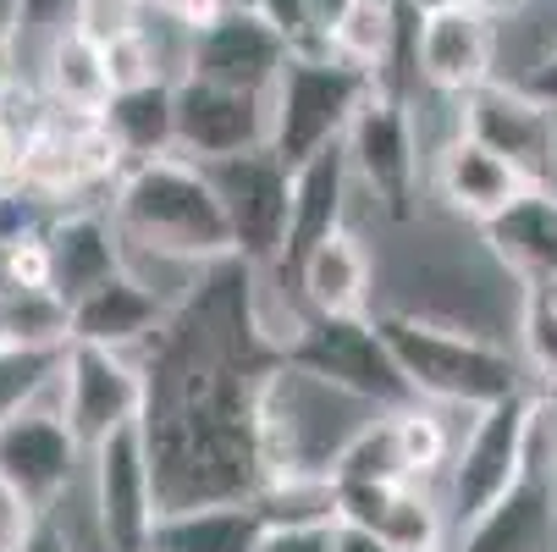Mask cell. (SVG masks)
Wrapping results in <instances>:
<instances>
[{"mask_svg":"<svg viewBox=\"0 0 557 552\" xmlns=\"http://www.w3.org/2000/svg\"><path fill=\"white\" fill-rule=\"evenodd\" d=\"M172 127H177V155H188V161L260 149L271 144V100L183 72L172 77Z\"/></svg>","mask_w":557,"mask_h":552,"instance_id":"obj_12","label":"cell"},{"mask_svg":"<svg viewBox=\"0 0 557 552\" xmlns=\"http://www.w3.org/2000/svg\"><path fill=\"white\" fill-rule=\"evenodd\" d=\"M552 541H557V398L541 392V398H530L519 481L463 525L453 552H552Z\"/></svg>","mask_w":557,"mask_h":552,"instance_id":"obj_5","label":"cell"},{"mask_svg":"<svg viewBox=\"0 0 557 552\" xmlns=\"http://www.w3.org/2000/svg\"><path fill=\"white\" fill-rule=\"evenodd\" d=\"M519 84H524L541 106H552V111H557V50H546V56H541V61H535L524 77H519Z\"/></svg>","mask_w":557,"mask_h":552,"instance_id":"obj_38","label":"cell"},{"mask_svg":"<svg viewBox=\"0 0 557 552\" xmlns=\"http://www.w3.org/2000/svg\"><path fill=\"white\" fill-rule=\"evenodd\" d=\"M287 56H293V45L255 7H226L188 39L194 77H210V84H226V89H249V95H271Z\"/></svg>","mask_w":557,"mask_h":552,"instance_id":"obj_15","label":"cell"},{"mask_svg":"<svg viewBox=\"0 0 557 552\" xmlns=\"http://www.w3.org/2000/svg\"><path fill=\"white\" fill-rule=\"evenodd\" d=\"M138 7H144V12H172L177 0H138Z\"/></svg>","mask_w":557,"mask_h":552,"instance_id":"obj_46","label":"cell"},{"mask_svg":"<svg viewBox=\"0 0 557 552\" xmlns=\"http://www.w3.org/2000/svg\"><path fill=\"white\" fill-rule=\"evenodd\" d=\"M39 398L23 404L12 420H0V476H7L39 514H55V503L66 498V487L77 476L84 442L72 437L61 409H39Z\"/></svg>","mask_w":557,"mask_h":552,"instance_id":"obj_13","label":"cell"},{"mask_svg":"<svg viewBox=\"0 0 557 552\" xmlns=\"http://www.w3.org/2000/svg\"><path fill=\"white\" fill-rule=\"evenodd\" d=\"M95 508H100V536L111 552H144L149 525H154V481H149V453L138 420L106 431L95 447Z\"/></svg>","mask_w":557,"mask_h":552,"instance_id":"obj_14","label":"cell"},{"mask_svg":"<svg viewBox=\"0 0 557 552\" xmlns=\"http://www.w3.org/2000/svg\"><path fill=\"white\" fill-rule=\"evenodd\" d=\"M72 304L45 282H0V348H66Z\"/></svg>","mask_w":557,"mask_h":552,"instance_id":"obj_26","label":"cell"},{"mask_svg":"<svg viewBox=\"0 0 557 552\" xmlns=\"http://www.w3.org/2000/svg\"><path fill=\"white\" fill-rule=\"evenodd\" d=\"M392 426H397V447H404V464H409V481H425L431 469L447 464V431L431 409H420V398L392 409Z\"/></svg>","mask_w":557,"mask_h":552,"instance_id":"obj_33","label":"cell"},{"mask_svg":"<svg viewBox=\"0 0 557 552\" xmlns=\"http://www.w3.org/2000/svg\"><path fill=\"white\" fill-rule=\"evenodd\" d=\"M332 525H265L255 552H332Z\"/></svg>","mask_w":557,"mask_h":552,"instance_id":"obj_35","label":"cell"},{"mask_svg":"<svg viewBox=\"0 0 557 552\" xmlns=\"http://www.w3.org/2000/svg\"><path fill=\"white\" fill-rule=\"evenodd\" d=\"M414 61L420 77L442 95H469L486 77H497V17L474 12L469 0H447V7L420 12V34H414Z\"/></svg>","mask_w":557,"mask_h":552,"instance_id":"obj_16","label":"cell"},{"mask_svg":"<svg viewBox=\"0 0 557 552\" xmlns=\"http://www.w3.org/2000/svg\"><path fill=\"white\" fill-rule=\"evenodd\" d=\"M431 7H447V0H404V12H414V17L431 12Z\"/></svg>","mask_w":557,"mask_h":552,"instance_id":"obj_45","label":"cell"},{"mask_svg":"<svg viewBox=\"0 0 557 552\" xmlns=\"http://www.w3.org/2000/svg\"><path fill=\"white\" fill-rule=\"evenodd\" d=\"M332 552H392L375 530H364V525H354V519H337L332 525Z\"/></svg>","mask_w":557,"mask_h":552,"instance_id":"obj_39","label":"cell"},{"mask_svg":"<svg viewBox=\"0 0 557 552\" xmlns=\"http://www.w3.org/2000/svg\"><path fill=\"white\" fill-rule=\"evenodd\" d=\"M486 249L519 277V282H557V194L524 188L497 216L481 221Z\"/></svg>","mask_w":557,"mask_h":552,"instance_id":"obj_20","label":"cell"},{"mask_svg":"<svg viewBox=\"0 0 557 552\" xmlns=\"http://www.w3.org/2000/svg\"><path fill=\"white\" fill-rule=\"evenodd\" d=\"M309 315H364L370 293V255L348 226H337L332 238H321L298 266H293Z\"/></svg>","mask_w":557,"mask_h":552,"instance_id":"obj_25","label":"cell"},{"mask_svg":"<svg viewBox=\"0 0 557 552\" xmlns=\"http://www.w3.org/2000/svg\"><path fill=\"white\" fill-rule=\"evenodd\" d=\"M260 530H265V519H260L255 498L199 503V508H177V514H154L144 552H255Z\"/></svg>","mask_w":557,"mask_h":552,"instance_id":"obj_24","label":"cell"},{"mask_svg":"<svg viewBox=\"0 0 557 552\" xmlns=\"http://www.w3.org/2000/svg\"><path fill=\"white\" fill-rule=\"evenodd\" d=\"M458 133L503 155L530 188H546L557 172V111L541 106L524 84L486 77L481 89L458 95Z\"/></svg>","mask_w":557,"mask_h":552,"instance_id":"obj_8","label":"cell"},{"mask_svg":"<svg viewBox=\"0 0 557 552\" xmlns=\"http://www.w3.org/2000/svg\"><path fill=\"white\" fill-rule=\"evenodd\" d=\"M106 144L116 161H149V155H172L177 127H172V84L166 77H138V84H116L100 111H95Z\"/></svg>","mask_w":557,"mask_h":552,"instance_id":"obj_23","label":"cell"},{"mask_svg":"<svg viewBox=\"0 0 557 552\" xmlns=\"http://www.w3.org/2000/svg\"><path fill=\"white\" fill-rule=\"evenodd\" d=\"M23 34V0H0V45H12Z\"/></svg>","mask_w":557,"mask_h":552,"instance_id":"obj_42","label":"cell"},{"mask_svg":"<svg viewBox=\"0 0 557 552\" xmlns=\"http://www.w3.org/2000/svg\"><path fill=\"white\" fill-rule=\"evenodd\" d=\"M552 398H557V387H552Z\"/></svg>","mask_w":557,"mask_h":552,"instance_id":"obj_48","label":"cell"},{"mask_svg":"<svg viewBox=\"0 0 557 552\" xmlns=\"http://www.w3.org/2000/svg\"><path fill=\"white\" fill-rule=\"evenodd\" d=\"M431 183H436L442 205H447L453 216H469V221L497 216L513 194H524V188H530V183L503 161V155H492L486 144H474L469 133H453V138L436 149Z\"/></svg>","mask_w":557,"mask_h":552,"instance_id":"obj_21","label":"cell"},{"mask_svg":"<svg viewBox=\"0 0 557 552\" xmlns=\"http://www.w3.org/2000/svg\"><path fill=\"white\" fill-rule=\"evenodd\" d=\"M50 194H39L34 183H0V249L7 244H23V238H45V226L55 221L45 210Z\"/></svg>","mask_w":557,"mask_h":552,"instance_id":"obj_34","label":"cell"},{"mask_svg":"<svg viewBox=\"0 0 557 552\" xmlns=\"http://www.w3.org/2000/svg\"><path fill=\"white\" fill-rule=\"evenodd\" d=\"M381 338L404 370L409 392L420 404H453V409H486L508 392H524L519 387V365L463 327H447V321H431V315H381Z\"/></svg>","mask_w":557,"mask_h":552,"instance_id":"obj_3","label":"cell"},{"mask_svg":"<svg viewBox=\"0 0 557 552\" xmlns=\"http://www.w3.org/2000/svg\"><path fill=\"white\" fill-rule=\"evenodd\" d=\"M55 387H61V415L84 447H95L106 431L138 420V409H144V370L127 359V348L66 343Z\"/></svg>","mask_w":557,"mask_h":552,"instance_id":"obj_11","label":"cell"},{"mask_svg":"<svg viewBox=\"0 0 557 552\" xmlns=\"http://www.w3.org/2000/svg\"><path fill=\"white\" fill-rule=\"evenodd\" d=\"M282 365L348 392L364 409L414 404V392H409L404 370H397L381 327L364 321V315H309L293 338H282Z\"/></svg>","mask_w":557,"mask_h":552,"instance_id":"obj_6","label":"cell"},{"mask_svg":"<svg viewBox=\"0 0 557 552\" xmlns=\"http://www.w3.org/2000/svg\"><path fill=\"white\" fill-rule=\"evenodd\" d=\"M474 12H486V17H508V12H519L524 0H469Z\"/></svg>","mask_w":557,"mask_h":552,"instance_id":"obj_43","label":"cell"},{"mask_svg":"<svg viewBox=\"0 0 557 552\" xmlns=\"http://www.w3.org/2000/svg\"><path fill=\"white\" fill-rule=\"evenodd\" d=\"M404 12L397 7H370V0H354L348 7V17L332 28V56H343V61H354V66H364L370 77H381V66L392 61V50H397V23Z\"/></svg>","mask_w":557,"mask_h":552,"instance_id":"obj_29","label":"cell"},{"mask_svg":"<svg viewBox=\"0 0 557 552\" xmlns=\"http://www.w3.org/2000/svg\"><path fill=\"white\" fill-rule=\"evenodd\" d=\"M166 309L149 293V282L116 271L84 298H72V343H100V348H133L166 321Z\"/></svg>","mask_w":557,"mask_h":552,"instance_id":"obj_22","label":"cell"},{"mask_svg":"<svg viewBox=\"0 0 557 552\" xmlns=\"http://www.w3.org/2000/svg\"><path fill=\"white\" fill-rule=\"evenodd\" d=\"M370 7H397V12H404V0H370Z\"/></svg>","mask_w":557,"mask_h":552,"instance_id":"obj_47","label":"cell"},{"mask_svg":"<svg viewBox=\"0 0 557 552\" xmlns=\"http://www.w3.org/2000/svg\"><path fill=\"white\" fill-rule=\"evenodd\" d=\"M122 226L106 221L100 210H72V216H55L45 226V282L72 304L84 298L89 287H100L106 277L122 271Z\"/></svg>","mask_w":557,"mask_h":552,"instance_id":"obj_18","label":"cell"},{"mask_svg":"<svg viewBox=\"0 0 557 552\" xmlns=\"http://www.w3.org/2000/svg\"><path fill=\"white\" fill-rule=\"evenodd\" d=\"M50 95L66 111H100V100L111 95V72H106L100 45L89 34H77L72 23H61L50 39Z\"/></svg>","mask_w":557,"mask_h":552,"instance_id":"obj_27","label":"cell"},{"mask_svg":"<svg viewBox=\"0 0 557 552\" xmlns=\"http://www.w3.org/2000/svg\"><path fill=\"white\" fill-rule=\"evenodd\" d=\"M524 426H530V392H508V398L474 409V426H469L463 447L453 453V476H447V508L458 525H469L519 481Z\"/></svg>","mask_w":557,"mask_h":552,"instance_id":"obj_10","label":"cell"},{"mask_svg":"<svg viewBox=\"0 0 557 552\" xmlns=\"http://www.w3.org/2000/svg\"><path fill=\"white\" fill-rule=\"evenodd\" d=\"M265 525H332L337 519V481L332 476H271L255 492Z\"/></svg>","mask_w":557,"mask_h":552,"instance_id":"obj_30","label":"cell"},{"mask_svg":"<svg viewBox=\"0 0 557 552\" xmlns=\"http://www.w3.org/2000/svg\"><path fill=\"white\" fill-rule=\"evenodd\" d=\"M249 7H255L293 50H304V39H309V0H249Z\"/></svg>","mask_w":557,"mask_h":552,"instance_id":"obj_37","label":"cell"},{"mask_svg":"<svg viewBox=\"0 0 557 552\" xmlns=\"http://www.w3.org/2000/svg\"><path fill=\"white\" fill-rule=\"evenodd\" d=\"M12 84V45H0V89Z\"/></svg>","mask_w":557,"mask_h":552,"instance_id":"obj_44","label":"cell"},{"mask_svg":"<svg viewBox=\"0 0 557 552\" xmlns=\"http://www.w3.org/2000/svg\"><path fill=\"white\" fill-rule=\"evenodd\" d=\"M66 348H0V420H12L23 404L55 387Z\"/></svg>","mask_w":557,"mask_h":552,"instance_id":"obj_32","label":"cell"},{"mask_svg":"<svg viewBox=\"0 0 557 552\" xmlns=\"http://www.w3.org/2000/svg\"><path fill=\"white\" fill-rule=\"evenodd\" d=\"M348 149L343 138L321 144L309 161L293 167V199H287V238H282V266L293 271L321 238L343 226V205H348Z\"/></svg>","mask_w":557,"mask_h":552,"instance_id":"obj_17","label":"cell"},{"mask_svg":"<svg viewBox=\"0 0 557 552\" xmlns=\"http://www.w3.org/2000/svg\"><path fill=\"white\" fill-rule=\"evenodd\" d=\"M381 84L364 66L343 61V56H309L293 50L271 84V149L276 161L293 172L298 161H309L321 144L348 133V116L359 111V100Z\"/></svg>","mask_w":557,"mask_h":552,"instance_id":"obj_4","label":"cell"},{"mask_svg":"<svg viewBox=\"0 0 557 552\" xmlns=\"http://www.w3.org/2000/svg\"><path fill=\"white\" fill-rule=\"evenodd\" d=\"M519 348L535 381L552 392L557 387V282H524V309H519Z\"/></svg>","mask_w":557,"mask_h":552,"instance_id":"obj_31","label":"cell"},{"mask_svg":"<svg viewBox=\"0 0 557 552\" xmlns=\"http://www.w3.org/2000/svg\"><path fill=\"white\" fill-rule=\"evenodd\" d=\"M111 216L127 238L149 244L154 255L194 260V266L232 255V232H226V216H221V199L205 167L177 149L149 155V161H127V172L116 177Z\"/></svg>","mask_w":557,"mask_h":552,"instance_id":"obj_2","label":"cell"},{"mask_svg":"<svg viewBox=\"0 0 557 552\" xmlns=\"http://www.w3.org/2000/svg\"><path fill=\"white\" fill-rule=\"evenodd\" d=\"M337 519H354L375 530L392 552H442V508L414 481H386V487H337Z\"/></svg>","mask_w":557,"mask_h":552,"instance_id":"obj_19","label":"cell"},{"mask_svg":"<svg viewBox=\"0 0 557 552\" xmlns=\"http://www.w3.org/2000/svg\"><path fill=\"white\" fill-rule=\"evenodd\" d=\"M226 232H232V255L249 260V266H271L282 255L287 238V199H293V172L276 161V149H237V155H215V161H199Z\"/></svg>","mask_w":557,"mask_h":552,"instance_id":"obj_7","label":"cell"},{"mask_svg":"<svg viewBox=\"0 0 557 552\" xmlns=\"http://www.w3.org/2000/svg\"><path fill=\"white\" fill-rule=\"evenodd\" d=\"M72 17V0H23V28H61Z\"/></svg>","mask_w":557,"mask_h":552,"instance_id":"obj_41","label":"cell"},{"mask_svg":"<svg viewBox=\"0 0 557 552\" xmlns=\"http://www.w3.org/2000/svg\"><path fill=\"white\" fill-rule=\"evenodd\" d=\"M34 525H39V508H34L7 476H0V552H17Z\"/></svg>","mask_w":557,"mask_h":552,"instance_id":"obj_36","label":"cell"},{"mask_svg":"<svg viewBox=\"0 0 557 552\" xmlns=\"http://www.w3.org/2000/svg\"><path fill=\"white\" fill-rule=\"evenodd\" d=\"M348 149V172L381 199V210L392 221H409L414 216V177H420V149H414V122L404 111V95L375 84L359 111L348 116L343 133Z\"/></svg>","mask_w":557,"mask_h":552,"instance_id":"obj_9","label":"cell"},{"mask_svg":"<svg viewBox=\"0 0 557 552\" xmlns=\"http://www.w3.org/2000/svg\"><path fill=\"white\" fill-rule=\"evenodd\" d=\"M17 552H72V541H66V530L55 525V514H39V525L28 530V541H23Z\"/></svg>","mask_w":557,"mask_h":552,"instance_id":"obj_40","label":"cell"},{"mask_svg":"<svg viewBox=\"0 0 557 552\" xmlns=\"http://www.w3.org/2000/svg\"><path fill=\"white\" fill-rule=\"evenodd\" d=\"M144 453L154 514L237 503L265 487L260 392L282 359L255 304V266L221 255L144 338Z\"/></svg>","mask_w":557,"mask_h":552,"instance_id":"obj_1","label":"cell"},{"mask_svg":"<svg viewBox=\"0 0 557 552\" xmlns=\"http://www.w3.org/2000/svg\"><path fill=\"white\" fill-rule=\"evenodd\" d=\"M332 481L337 487H386V481H409L404 447H397L392 409H375V420L354 426L348 442L332 453Z\"/></svg>","mask_w":557,"mask_h":552,"instance_id":"obj_28","label":"cell"}]
</instances>
